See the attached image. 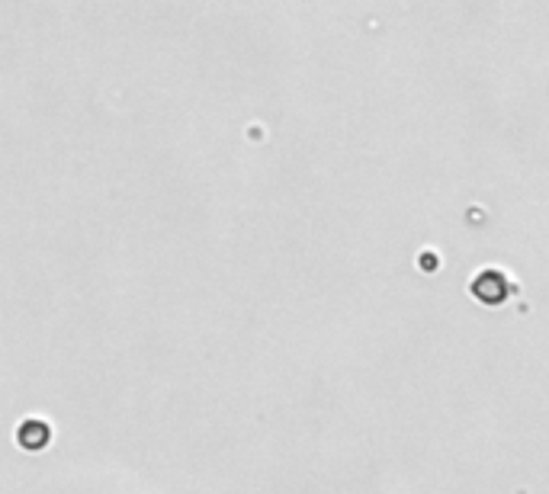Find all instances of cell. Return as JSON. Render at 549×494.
<instances>
[{
  "mask_svg": "<svg viewBox=\"0 0 549 494\" xmlns=\"http://www.w3.org/2000/svg\"><path fill=\"white\" fill-rule=\"evenodd\" d=\"M45 440H49V427H45L42 421H29L20 427V443L23 446H33V450H39V446H45Z\"/></svg>",
  "mask_w": 549,
  "mask_h": 494,
  "instance_id": "cell-2",
  "label": "cell"
},
{
  "mask_svg": "<svg viewBox=\"0 0 549 494\" xmlns=\"http://www.w3.org/2000/svg\"><path fill=\"white\" fill-rule=\"evenodd\" d=\"M472 292L485 302V305H498V302H505L508 299V292H511V286H508V280L501 276L498 270H482L479 276H476V283H472Z\"/></svg>",
  "mask_w": 549,
  "mask_h": 494,
  "instance_id": "cell-1",
  "label": "cell"
}]
</instances>
